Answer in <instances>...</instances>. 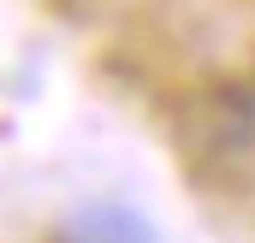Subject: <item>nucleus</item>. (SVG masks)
Segmentation results:
<instances>
[{
	"instance_id": "nucleus-1",
	"label": "nucleus",
	"mask_w": 255,
	"mask_h": 243,
	"mask_svg": "<svg viewBox=\"0 0 255 243\" xmlns=\"http://www.w3.org/2000/svg\"><path fill=\"white\" fill-rule=\"evenodd\" d=\"M54 243H160V232H154V220L142 208L101 196V202L71 208L60 220V232H54Z\"/></svg>"
}]
</instances>
